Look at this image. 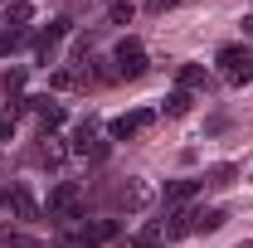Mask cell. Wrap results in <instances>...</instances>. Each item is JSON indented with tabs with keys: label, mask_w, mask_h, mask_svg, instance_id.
<instances>
[{
	"label": "cell",
	"mask_w": 253,
	"mask_h": 248,
	"mask_svg": "<svg viewBox=\"0 0 253 248\" xmlns=\"http://www.w3.org/2000/svg\"><path fill=\"white\" fill-rule=\"evenodd\" d=\"M244 34H253V15H249V20H244Z\"/></svg>",
	"instance_id": "cell-25"
},
{
	"label": "cell",
	"mask_w": 253,
	"mask_h": 248,
	"mask_svg": "<svg viewBox=\"0 0 253 248\" xmlns=\"http://www.w3.org/2000/svg\"><path fill=\"white\" fill-rule=\"evenodd\" d=\"M73 30V20H49V25H44V30L34 34V59L39 63H54V54H59V44H63V34Z\"/></svg>",
	"instance_id": "cell-1"
},
{
	"label": "cell",
	"mask_w": 253,
	"mask_h": 248,
	"mask_svg": "<svg viewBox=\"0 0 253 248\" xmlns=\"http://www.w3.org/2000/svg\"><path fill=\"white\" fill-rule=\"evenodd\" d=\"M107 15H112V25H126V20H131V0H112Z\"/></svg>",
	"instance_id": "cell-21"
},
{
	"label": "cell",
	"mask_w": 253,
	"mask_h": 248,
	"mask_svg": "<svg viewBox=\"0 0 253 248\" xmlns=\"http://www.w3.org/2000/svg\"><path fill=\"white\" fill-rule=\"evenodd\" d=\"M112 63H117V78H141V73H146V49H141V39H122L117 54H112Z\"/></svg>",
	"instance_id": "cell-2"
},
{
	"label": "cell",
	"mask_w": 253,
	"mask_h": 248,
	"mask_svg": "<svg viewBox=\"0 0 253 248\" xmlns=\"http://www.w3.org/2000/svg\"><path fill=\"white\" fill-rule=\"evenodd\" d=\"M180 88H185V93H195V88L210 93V73H205L200 63H180Z\"/></svg>",
	"instance_id": "cell-12"
},
{
	"label": "cell",
	"mask_w": 253,
	"mask_h": 248,
	"mask_svg": "<svg viewBox=\"0 0 253 248\" xmlns=\"http://www.w3.org/2000/svg\"><path fill=\"white\" fill-rule=\"evenodd\" d=\"M239 248H253V239H249V244H239Z\"/></svg>",
	"instance_id": "cell-26"
},
{
	"label": "cell",
	"mask_w": 253,
	"mask_h": 248,
	"mask_svg": "<svg viewBox=\"0 0 253 248\" xmlns=\"http://www.w3.org/2000/svg\"><path fill=\"white\" fill-rule=\"evenodd\" d=\"M151 122H156V112H146V107H141V112H122V117L112 122V141H131V136H141Z\"/></svg>",
	"instance_id": "cell-5"
},
{
	"label": "cell",
	"mask_w": 253,
	"mask_h": 248,
	"mask_svg": "<svg viewBox=\"0 0 253 248\" xmlns=\"http://www.w3.org/2000/svg\"><path fill=\"white\" fill-rule=\"evenodd\" d=\"M205 190V175H185V180H170L166 185V209H180V205H190L195 195Z\"/></svg>",
	"instance_id": "cell-7"
},
{
	"label": "cell",
	"mask_w": 253,
	"mask_h": 248,
	"mask_svg": "<svg viewBox=\"0 0 253 248\" xmlns=\"http://www.w3.org/2000/svg\"><path fill=\"white\" fill-rule=\"evenodd\" d=\"M49 214H54V219H78V214H83V190L73 185V180L54 185V195H49Z\"/></svg>",
	"instance_id": "cell-3"
},
{
	"label": "cell",
	"mask_w": 253,
	"mask_h": 248,
	"mask_svg": "<svg viewBox=\"0 0 253 248\" xmlns=\"http://www.w3.org/2000/svg\"><path fill=\"white\" fill-rule=\"evenodd\" d=\"M30 20H34V5H30V0H15V5L5 10V25H15V30H25Z\"/></svg>",
	"instance_id": "cell-15"
},
{
	"label": "cell",
	"mask_w": 253,
	"mask_h": 248,
	"mask_svg": "<svg viewBox=\"0 0 253 248\" xmlns=\"http://www.w3.org/2000/svg\"><path fill=\"white\" fill-rule=\"evenodd\" d=\"M161 112H166V117H185V112H190V93H185V88H175V93L161 102Z\"/></svg>",
	"instance_id": "cell-16"
},
{
	"label": "cell",
	"mask_w": 253,
	"mask_h": 248,
	"mask_svg": "<svg viewBox=\"0 0 253 248\" xmlns=\"http://www.w3.org/2000/svg\"><path fill=\"white\" fill-rule=\"evenodd\" d=\"M224 209H195L190 214V234H214V229H224Z\"/></svg>",
	"instance_id": "cell-10"
},
{
	"label": "cell",
	"mask_w": 253,
	"mask_h": 248,
	"mask_svg": "<svg viewBox=\"0 0 253 248\" xmlns=\"http://www.w3.org/2000/svg\"><path fill=\"white\" fill-rule=\"evenodd\" d=\"M5 136H15V112H5V117H0V141H5Z\"/></svg>",
	"instance_id": "cell-22"
},
{
	"label": "cell",
	"mask_w": 253,
	"mask_h": 248,
	"mask_svg": "<svg viewBox=\"0 0 253 248\" xmlns=\"http://www.w3.org/2000/svg\"><path fill=\"white\" fill-rule=\"evenodd\" d=\"M0 205L15 209L20 219H39V205H34V195L25 185H5V190H0Z\"/></svg>",
	"instance_id": "cell-6"
},
{
	"label": "cell",
	"mask_w": 253,
	"mask_h": 248,
	"mask_svg": "<svg viewBox=\"0 0 253 248\" xmlns=\"http://www.w3.org/2000/svg\"><path fill=\"white\" fill-rule=\"evenodd\" d=\"M30 44V30H0V59H10L15 49Z\"/></svg>",
	"instance_id": "cell-14"
},
{
	"label": "cell",
	"mask_w": 253,
	"mask_h": 248,
	"mask_svg": "<svg viewBox=\"0 0 253 248\" xmlns=\"http://www.w3.org/2000/svg\"><path fill=\"white\" fill-rule=\"evenodd\" d=\"M49 83H54V88H78V73H68V68H54V73H49Z\"/></svg>",
	"instance_id": "cell-20"
},
{
	"label": "cell",
	"mask_w": 253,
	"mask_h": 248,
	"mask_svg": "<svg viewBox=\"0 0 253 248\" xmlns=\"http://www.w3.org/2000/svg\"><path fill=\"white\" fill-rule=\"evenodd\" d=\"M34 161L54 170V165H63V146H54V141H49V146H39V151H34Z\"/></svg>",
	"instance_id": "cell-18"
},
{
	"label": "cell",
	"mask_w": 253,
	"mask_h": 248,
	"mask_svg": "<svg viewBox=\"0 0 253 248\" xmlns=\"http://www.w3.org/2000/svg\"><path fill=\"white\" fill-rule=\"evenodd\" d=\"M73 151L83 156V161H93V165H102V161H107V151H112V146H107L102 136H93V117L78 126V136H73Z\"/></svg>",
	"instance_id": "cell-4"
},
{
	"label": "cell",
	"mask_w": 253,
	"mask_h": 248,
	"mask_svg": "<svg viewBox=\"0 0 253 248\" xmlns=\"http://www.w3.org/2000/svg\"><path fill=\"white\" fill-rule=\"evenodd\" d=\"M190 214H195V209H185V205H180V209H170V214L161 219L166 239H185V234H190Z\"/></svg>",
	"instance_id": "cell-11"
},
{
	"label": "cell",
	"mask_w": 253,
	"mask_h": 248,
	"mask_svg": "<svg viewBox=\"0 0 253 248\" xmlns=\"http://www.w3.org/2000/svg\"><path fill=\"white\" fill-rule=\"evenodd\" d=\"M5 248H34V244L25 239V234H5Z\"/></svg>",
	"instance_id": "cell-23"
},
{
	"label": "cell",
	"mask_w": 253,
	"mask_h": 248,
	"mask_svg": "<svg viewBox=\"0 0 253 248\" xmlns=\"http://www.w3.org/2000/svg\"><path fill=\"white\" fill-rule=\"evenodd\" d=\"M234 175H239L234 165H214V170H205V185H210V190H224V185H234Z\"/></svg>",
	"instance_id": "cell-17"
},
{
	"label": "cell",
	"mask_w": 253,
	"mask_h": 248,
	"mask_svg": "<svg viewBox=\"0 0 253 248\" xmlns=\"http://www.w3.org/2000/svg\"><path fill=\"white\" fill-rule=\"evenodd\" d=\"M112 234H117V219H97V224H88L78 239H83V244H107Z\"/></svg>",
	"instance_id": "cell-13"
},
{
	"label": "cell",
	"mask_w": 253,
	"mask_h": 248,
	"mask_svg": "<svg viewBox=\"0 0 253 248\" xmlns=\"http://www.w3.org/2000/svg\"><path fill=\"white\" fill-rule=\"evenodd\" d=\"M20 88H25V68H10L5 73V97H20Z\"/></svg>",
	"instance_id": "cell-19"
},
{
	"label": "cell",
	"mask_w": 253,
	"mask_h": 248,
	"mask_svg": "<svg viewBox=\"0 0 253 248\" xmlns=\"http://www.w3.org/2000/svg\"><path fill=\"white\" fill-rule=\"evenodd\" d=\"M151 10H170V5H180V0H146Z\"/></svg>",
	"instance_id": "cell-24"
},
{
	"label": "cell",
	"mask_w": 253,
	"mask_h": 248,
	"mask_svg": "<svg viewBox=\"0 0 253 248\" xmlns=\"http://www.w3.org/2000/svg\"><path fill=\"white\" fill-rule=\"evenodd\" d=\"M161 244H166V229H161V219H146V224L131 234V244H126V248H161Z\"/></svg>",
	"instance_id": "cell-8"
},
{
	"label": "cell",
	"mask_w": 253,
	"mask_h": 248,
	"mask_svg": "<svg viewBox=\"0 0 253 248\" xmlns=\"http://www.w3.org/2000/svg\"><path fill=\"white\" fill-rule=\"evenodd\" d=\"M117 205H122V209H141V205H151V190L141 185V180H126V185L117 190Z\"/></svg>",
	"instance_id": "cell-9"
}]
</instances>
